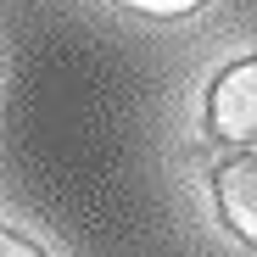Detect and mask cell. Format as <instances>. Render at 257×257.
<instances>
[{"instance_id": "1", "label": "cell", "mask_w": 257, "mask_h": 257, "mask_svg": "<svg viewBox=\"0 0 257 257\" xmlns=\"http://www.w3.org/2000/svg\"><path fill=\"white\" fill-rule=\"evenodd\" d=\"M207 128L212 140L257 151V56L224 67L207 90Z\"/></svg>"}, {"instance_id": "2", "label": "cell", "mask_w": 257, "mask_h": 257, "mask_svg": "<svg viewBox=\"0 0 257 257\" xmlns=\"http://www.w3.org/2000/svg\"><path fill=\"white\" fill-rule=\"evenodd\" d=\"M212 201H218V218L229 224V235H240L257 251V151L224 157L212 168Z\"/></svg>"}, {"instance_id": "3", "label": "cell", "mask_w": 257, "mask_h": 257, "mask_svg": "<svg viewBox=\"0 0 257 257\" xmlns=\"http://www.w3.org/2000/svg\"><path fill=\"white\" fill-rule=\"evenodd\" d=\"M128 12H146V17H185V12H196L201 0H123Z\"/></svg>"}, {"instance_id": "4", "label": "cell", "mask_w": 257, "mask_h": 257, "mask_svg": "<svg viewBox=\"0 0 257 257\" xmlns=\"http://www.w3.org/2000/svg\"><path fill=\"white\" fill-rule=\"evenodd\" d=\"M0 257H51L39 240H28V235H17V229H6L0 224Z\"/></svg>"}]
</instances>
